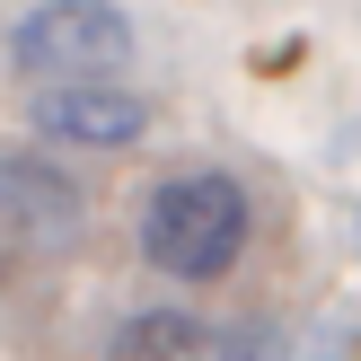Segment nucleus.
Segmentation results:
<instances>
[{
	"instance_id": "1",
	"label": "nucleus",
	"mask_w": 361,
	"mask_h": 361,
	"mask_svg": "<svg viewBox=\"0 0 361 361\" xmlns=\"http://www.w3.org/2000/svg\"><path fill=\"white\" fill-rule=\"evenodd\" d=\"M247 247V185L221 168H185L141 212V256L168 282H221Z\"/></svg>"
},
{
	"instance_id": "2",
	"label": "nucleus",
	"mask_w": 361,
	"mask_h": 361,
	"mask_svg": "<svg viewBox=\"0 0 361 361\" xmlns=\"http://www.w3.org/2000/svg\"><path fill=\"white\" fill-rule=\"evenodd\" d=\"M9 62L53 88H106L133 62V18L115 0H35L9 27Z\"/></svg>"
},
{
	"instance_id": "3",
	"label": "nucleus",
	"mask_w": 361,
	"mask_h": 361,
	"mask_svg": "<svg viewBox=\"0 0 361 361\" xmlns=\"http://www.w3.org/2000/svg\"><path fill=\"white\" fill-rule=\"evenodd\" d=\"M88 221V194L71 185L53 159H0V238L9 247H35V256H53V247H71Z\"/></svg>"
},
{
	"instance_id": "4",
	"label": "nucleus",
	"mask_w": 361,
	"mask_h": 361,
	"mask_svg": "<svg viewBox=\"0 0 361 361\" xmlns=\"http://www.w3.org/2000/svg\"><path fill=\"white\" fill-rule=\"evenodd\" d=\"M35 133L71 141V150H133L150 133V97H133L123 80H106V88H44L35 97Z\"/></svg>"
},
{
	"instance_id": "5",
	"label": "nucleus",
	"mask_w": 361,
	"mask_h": 361,
	"mask_svg": "<svg viewBox=\"0 0 361 361\" xmlns=\"http://www.w3.org/2000/svg\"><path fill=\"white\" fill-rule=\"evenodd\" d=\"M185 353H203V326L185 309H141L115 335V361H185Z\"/></svg>"
},
{
	"instance_id": "6",
	"label": "nucleus",
	"mask_w": 361,
	"mask_h": 361,
	"mask_svg": "<svg viewBox=\"0 0 361 361\" xmlns=\"http://www.w3.org/2000/svg\"><path fill=\"white\" fill-rule=\"evenodd\" d=\"M317 361H344V353H317Z\"/></svg>"
}]
</instances>
